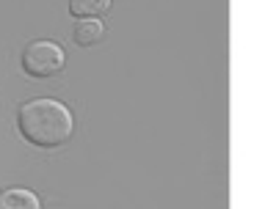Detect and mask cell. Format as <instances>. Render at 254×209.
Listing matches in <instances>:
<instances>
[{"instance_id":"6da1fadb","label":"cell","mask_w":254,"mask_h":209,"mask_svg":"<svg viewBox=\"0 0 254 209\" xmlns=\"http://www.w3.org/2000/svg\"><path fill=\"white\" fill-rule=\"evenodd\" d=\"M17 132L36 149H58L75 132L72 110L58 99L39 96L28 99L17 110Z\"/></svg>"},{"instance_id":"7a4b0ae2","label":"cell","mask_w":254,"mask_h":209,"mask_svg":"<svg viewBox=\"0 0 254 209\" xmlns=\"http://www.w3.org/2000/svg\"><path fill=\"white\" fill-rule=\"evenodd\" d=\"M22 72L33 80H47V77H56L58 72L66 64V52L58 42H50V39H36L31 44H25L22 50Z\"/></svg>"},{"instance_id":"3957f363","label":"cell","mask_w":254,"mask_h":209,"mask_svg":"<svg viewBox=\"0 0 254 209\" xmlns=\"http://www.w3.org/2000/svg\"><path fill=\"white\" fill-rule=\"evenodd\" d=\"M0 209H42V201L28 187H6L0 190Z\"/></svg>"},{"instance_id":"277c9868","label":"cell","mask_w":254,"mask_h":209,"mask_svg":"<svg viewBox=\"0 0 254 209\" xmlns=\"http://www.w3.org/2000/svg\"><path fill=\"white\" fill-rule=\"evenodd\" d=\"M102 36H105L102 19H77L75 31H72V42L77 47H94L102 42Z\"/></svg>"},{"instance_id":"5b68a950","label":"cell","mask_w":254,"mask_h":209,"mask_svg":"<svg viewBox=\"0 0 254 209\" xmlns=\"http://www.w3.org/2000/svg\"><path fill=\"white\" fill-rule=\"evenodd\" d=\"M111 8V0H69V14L80 19H100Z\"/></svg>"}]
</instances>
